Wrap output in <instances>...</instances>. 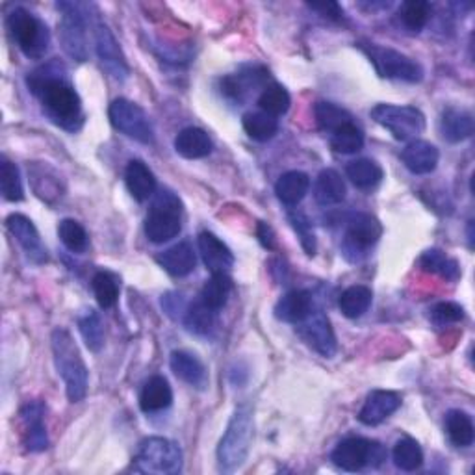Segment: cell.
<instances>
[{
    "mask_svg": "<svg viewBox=\"0 0 475 475\" xmlns=\"http://www.w3.org/2000/svg\"><path fill=\"white\" fill-rule=\"evenodd\" d=\"M433 8L425 0H406L399 6V20L403 22L405 29H409L411 32H420L429 19H431Z\"/></svg>",
    "mask_w": 475,
    "mask_h": 475,
    "instance_id": "cell-40",
    "label": "cell"
},
{
    "mask_svg": "<svg viewBox=\"0 0 475 475\" xmlns=\"http://www.w3.org/2000/svg\"><path fill=\"white\" fill-rule=\"evenodd\" d=\"M348 188L342 175L334 169H323L318 178H315L314 186V199L320 207H334L340 205L346 199Z\"/></svg>",
    "mask_w": 475,
    "mask_h": 475,
    "instance_id": "cell-27",
    "label": "cell"
},
{
    "mask_svg": "<svg viewBox=\"0 0 475 475\" xmlns=\"http://www.w3.org/2000/svg\"><path fill=\"white\" fill-rule=\"evenodd\" d=\"M94 36H95V51L101 65L104 67V71L114 80L125 82L130 77V67L116 36L111 34V30L102 20L95 22Z\"/></svg>",
    "mask_w": 475,
    "mask_h": 475,
    "instance_id": "cell-13",
    "label": "cell"
},
{
    "mask_svg": "<svg viewBox=\"0 0 475 475\" xmlns=\"http://www.w3.org/2000/svg\"><path fill=\"white\" fill-rule=\"evenodd\" d=\"M310 190V176L303 171H288L279 176L275 184L277 199L286 207H298Z\"/></svg>",
    "mask_w": 475,
    "mask_h": 475,
    "instance_id": "cell-28",
    "label": "cell"
},
{
    "mask_svg": "<svg viewBox=\"0 0 475 475\" xmlns=\"http://www.w3.org/2000/svg\"><path fill=\"white\" fill-rule=\"evenodd\" d=\"M372 119L387 128L397 142H414L425 130L423 111L411 104H377L370 111Z\"/></svg>",
    "mask_w": 475,
    "mask_h": 475,
    "instance_id": "cell-8",
    "label": "cell"
},
{
    "mask_svg": "<svg viewBox=\"0 0 475 475\" xmlns=\"http://www.w3.org/2000/svg\"><path fill=\"white\" fill-rule=\"evenodd\" d=\"M45 406L41 401H29L20 406L19 418L22 423V437H25V446L32 454H41L49 447V435L45 427Z\"/></svg>",
    "mask_w": 475,
    "mask_h": 475,
    "instance_id": "cell-15",
    "label": "cell"
},
{
    "mask_svg": "<svg viewBox=\"0 0 475 475\" xmlns=\"http://www.w3.org/2000/svg\"><path fill=\"white\" fill-rule=\"evenodd\" d=\"M78 331L84 338V342L89 351L99 353L104 346V327L101 322V315L94 310H87L78 318Z\"/></svg>",
    "mask_w": 475,
    "mask_h": 475,
    "instance_id": "cell-45",
    "label": "cell"
},
{
    "mask_svg": "<svg viewBox=\"0 0 475 475\" xmlns=\"http://www.w3.org/2000/svg\"><path fill=\"white\" fill-rule=\"evenodd\" d=\"M258 106L262 111H266V114L279 118V116H284L290 110L291 97L283 84L274 82L262 89V94L258 97Z\"/></svg>",
    "mask_w": 475,
    "mask_h": 475,
    "instance_id": "cell-39",
    "label": "cell"
},
{
    "mask_svg": "<svg viewBox=\"0 0 475 475\" xmlns=\"http://www.w3.org/2000/svg\"><path fill=\"white\" fill-rule=\"evenodd\" d=\"M464 320V308L454 301H442L431 308V322L437 327H447Z\"/></svg>",
    "mask_w": 475,
    "mask_h": 475,
    "instance_id": "cell-47",
    "label": "cell"
},
{
    "mask_svg": "<svg viewBox=\"0 0 475 475\" xmlns=\"http://www.w3.org/2000/svg\"><path fill=\"white\" fill-rule=\"evenodd\" d=\"M214 149L210 135L197 127H188L180 130L175 138V151L188 158V160H199V158H207Z\"/></svg>",
    "mask_w": 475,
    "mask_h": 475,
    "instance_id": "cell-25",
    "label": "cell"
},
{
    "mask_svg": "<svg viewBox=\"0 0 475 475\" xmlns=\"http://www.w3.org/2000/svg\"><path fill=\"white\" fill-rule=\"evenodd\" d=\"M298 334L301 340L325 358H332L338 351L336 334L331 325V320L322 310H312L307 320L298 323Z\"/></svg>",
    "mask_w": 475,
    "mask_h": 475,
    "instance_id": "cell-14",
    "label": "cell"
},
{
    "mask_svg": "<svg viewBox=\"0 0 475 475\" xmlns=\"http://www.w3.org/2000/svg\"><path fill=\"white\" fill-rule=\"evenodd\" d=\"M183 231V201L168 188L154 193L151 210L145 217V236L152 243H166Z\"/></svg>",
    "mask_w": 475,
    "mask_h": 475,
    "instance_id": "cell-5",
    "label": "cell"
},
{
    "mask_svg": "<svg viewBox=\"0 0 475 475\" xmlns=\"http://www.w3.org/2000/svg\"><path fill=\"white\" fill-rule=\"evenodd\" d=\"M471 227H473V221H468V242H470V247H473V233H471Z\"/></svg>",
    "mask_w": 475,
    "mask_h": 475,
    "instance_id": "cell-51",
    "label": "cell"
},
{
    "mask_svg": "<svg viewBox=\"0 0 475 475\" xmlns=\"http://www.w3.org/2000/svg\"><path fill=\"white\" fill-rule=\"evenodd\" d=\"M314 310L312 296L307 290H291L277 301L274 312L275 318L284 323L298 325L307 320Z\"/></svg>",
    "mask_w": 475,
    "mask_h": 475,
    "instance_id": "cell-20",
    "label": "cell"
},
{
    "mask_svg": "<svg viewBox=\"0 0 475 475\" xmlns=\"http://www.w3.org/2000/svg\"><path fill=\"white\" fill-rule=\"evenodd\" d=\"M243 130L255 142H269L279 132V119L266 111H249L242 119Z\"/></svg>",
    "mask_w": 475,
    "mask_h": 475,
    "instance_id": "cell-36",
    "label": "cell"
},
{
    "mask_svg": "<svg viewBox=\"0 0 475 475\" xmlns=\"http://www.w3.org/2000/svg\"><path fill=\"white\" fill-rule=\"evenodd\" d=\"M373 301V291L368 286H351L342 291V296L338 298V308L349 320H356L360 315H364Z\"/></svg>",
    "mask_w": 475,
    "mask_h": 475,
    "instance_id": "cell-31",
    "label": "cell"
},
{
    "mask_svg": "<svg viewBox=\"0 0 475 475\" xmlns=\"http://www.w3.org/2000/svg\"><path fill=\"white\" fill-rule=\"evenodd\" d=\"M420 267L427 274L438 275L449 283H455L461 279V264L447 257L440 249H427L420 257Z\"/></svg>",
    "mask_w": 475,
    "mask_h": 475,
    "instance_id": "cell-29",
    "label": "cell"
},
{
    "mask_svg": "<svg viewBox=\"0 0 475 475\" xmlns=\"http://www.w3.org/2000/svg\"><path fill=\"white\" fill-rule=\"evenodd\" d=\"M183 449L169 438L149 437L142 440L134 457V470L140 473L175 475L183 471Z\"/></svg>",
    "mask_w": 475,
    "mask_h": 475,
    "instance_id": "cell-6",
    "label": "cell"
},
{
    "mask_svg": "<svg viewBox=\"0 0 475 475\" xmlns=\"http://www.w3.org/2000/svg\"><path fill=\"white\" fill-rule=\"evenodd\" d=\"M162 307L166 308V312L169 315H175V312H186V305H184V299L183 296H176V293H166V296H162Z\"/></svg>",
    "mask_w": 475,
    "mask_h": 475,
    "instance_id": "cell-49",
    "label": "cell"
},
{
    "mask_svg": "<svg viewBox=\"0 0 475 475\" xmlns=\"http://www.w3.org/2000/svg\"><path fill=\"white\" fill-rule=\"evenodd\" d=\"M314 118H315V123H318V127L325 132H334L344 125H349L353 123V116L349 114V111L342 106H338L334 102H329V101H320L315 102L314 106Z\"/></svg>",
    "mask_w": 475,
    "mask_h": 475,
    "instance_id": "cell-37",
    "label": "cell"
},
{
    "mask_svg": "<svg viewBox=\"0 0 475 475\" xmlns=\"http://www.w3.org/2000/svg\"><path fill=\"white\" fill-rule=\"evenodd\" d=\"M384 459H387L384 447L375 440L362 437H349L342 440L331 454L332 464L344 471H360L366 466L377 468Z\"/></svg>",
    "mask_w": 475,
    "mask_h": 475,
    "instance_id": "cell-10",
    "label": "cell"
},
{
    "mask_svg": "<svg viewBox=\"0 0 475 475\" xmlns=\"http://www.w3.org/2000/svg\"><path fill=\"white\" fill-rule=\"evenodd\" d=\"M6 29L20 53L30 60H41L49 53L51 32L47 22L27 8H15L6 17Z\"/></svg>",
    "mask_w": 475,
    "mask_h": 475,
    "instance_id": "cell-4",
    "label": "cell"
},
{
    "mask_svg": "<svg viewBox=\"0 0 475 475\" xmlns=\"http://www.w3.org/2000/svg\"><path fill=\"white\" fill-rule=\"evenodd\" d=\"M346 173L358 190H373L384 176L382 168L370 158H358V160L349 162Z\"/></svg>",
    "mask_w": 475,
    "mask_h": 475,
    "instance_id": "cell-33",
    "label": "cell"
},
{
    "mask_svg": "<svg viewBox=\"0 0 475 475\" xmlns=\"http://www.w3.org/2000/svg\"><path fill=\"white\" fill-rule=\"evenodd\" d=\"M401 406V396L392 390H373L358 413V422L368 427L381 425Z\"/></svg>",
    "mask_w": 475,
    "mask_h": 475,
    "instance_id": "cell-18",
    "label": "cell"
},
{
    "mask_svg": "<svg viewBox=\"0 0 475 475\" xmlns=\"http://www.w3.org/2000/svg\"><path fill=\"white\" fill-rule=\"evenodd\" d=\"M108 119L116 130L143 145L154 143V128L147 111L128 99H116L108 108Z\"/></svg>",
    "mask_w": 475,
    "mask_h": 475,
    "instance_id": "cell-11",
    "label": "cell"
},
{
    "mask_svg": "<svg viewBox=\"0 0 475 475\" xmlns=\"http://www.w3.org/2000/svg\"><path fill=\"white\" fill-rule=\"evenodd\" d=\"M58 236L61 240V243L65 245V249H70L71 253L75 255H82L87 251L89 247V238L86 229L77 219H61L58 225Z\"/></svg>",
    "mask_w": 475,
    "mask_h": 475,
    "instance_id": "cell-42",
    "label": "cell"
},
{
    "mask_svg": "<svg viewBox=\"0 0 475 475\" xmlns=\"http://www.w3.org/2000/svg\"><path fill=\"white\" fill-rule=\"evenodd\" d=\"M358 49L370 58L377 75L382 78L401 80L409 84H418L423 80V67L416 60L401 54L399 51L381 47V45L366 41L358 43Z\"/></svg>",
    "mask_w": 475,
    "mask_h": 475,
    "instance_id": "cell-7",
    "label": "cell"
},
{
    "mask_svg": "<svg viewBox=\"0 0 475 475\" xmlns=\"http://www.w3.org/2000/svg\"><path fill=\"white\" fill-rule=\"evenodd\" d=\"M381 236H382V225L375 216L364 212L353 214L348 219L346 236L342 243L344 257L349 262H360L368 255L370 249L377 245Z\"/></svg>",
    "mask_w": 475,
    "mask_h": 475,
    "instance_id": "cell-12",
    "label": "cell"
},
{
    "mask_svg": "<svg viewBox=\"0 0 475 475\" xmlns=\"http://www.w3.org/2000/svg\"><path fill=\"white\" fill-rule=\"evenodd\" d=\"M440 134L449 143H461L473 134V116L464 108L449 106L440 116Z\"/></svg>",
    "mask_w": 475,
    "mask_h": 475,
    "instance_id": "cell-23",
    "label": "cell"
},
{
    "mask_svg": "<svg viewBox=\"0 0 475 475\" xmlns=\"http://www.w3.org/2000/svg\"><path fill=\"white\" fill-rule=\"evenodd\" d=\"M0 192L10 202H19L25 199V188H22L19 168L10 162L6 156H3V160H0Z\"/></svg>",
    "mask_w": 475,
    "mask_h": 475,
    "instance_id": "cell-43",
    "label": "cell"
},
{
    "mask_svg": "<svg viewBox=\"0 0 475 475\" xmlns=\"http://www.w3.org/2000/svg\"><path fill=\"white\" fill-rule=\"evenodd\" d=\"M156 262L164 267L171 277H188L197 266V257L193 253V247L188 242H180L160 255H156Z\"/></svg>",
    "mask_w": 475,
    "mask_h": 475,
    "instance_id": "cell-22",
    "label": "cell"
},
{
    "mask_svg": "<svg viewBox=\"0 0 475 475\" xmlns=\"http://www.w3.org/2000/svg\"><path fill=\"white\" fill-rule=\"evenodd\" d=\"M255 437L253 413L247 405L238 406L234 411L227 431L223 433L217 446V466L225 473H233L243 466L249 457Z\"/></svg>",
    "mask_w": 475,
    "mask_h": 475,
    "instance_id": "cell-3",
    "label": "cell"
},
{
    "mask_svg": "<svg viewBox=\"0 0 475 475\" xmlns=\"http://www.w3.org/2000/svg\"><path fill=\"white\" fill-rule=\"evenodd\" d=\"M125 183L130 195L138 202H145L156 193V176L143 160L128 162L125 171Z\"/></svg>",
    "mask_w": 475,
    "mask_h": 475,
    "instance_id": "cell-24",
    "label": "cell"
},
{
    "mask_svg": "<svg viewBox=\"0 0 475 475\" xmlns=\"http://www.w3.org/2000/svg\"><path fill=\"white\" fill-rule=\"evenodd\" d=\"M197 247L202 262L210 269V274H229L234 266V255L229 245L221 242L214 233L202 231L197 236Z\"/></svg>",
    "mask_w": 475,
    "mask_h": 475,
    "instance_id": "cell-17",
    "label": "cell"
},
{
    "mask_svg": "<svg viewBox=\"0 0 475 475\" xmlns=\"http://www.w3.org/2000/svg\"><path fill=\"white\" fill-rule=\"evenodd\" d=\"M257 236L260 240V243L266 247V249H275L277 247V242H275V233L274 229L269 227L267 223L260 221L258 223V231H257Z\"/></svg>",
    "mask_w": 475,
    "mask_h": 475,
    "instance_id": "cell-50",
    "label": "cell"
},
{
    "mask_svg": "<svg viewBox=\"0 0 475 475\" xmlns=\"http://www.w3.org/2000/svg\"><path fill=\"white\" fill-rule=\"evenodd\" d=\"M307 6L314 12H318L323 17H329V19H334V20L344 19V10L340 8V4L338 3H308Z\"/></svg>",
    "mask_w": 475,
    "mask_h": 475,
    "instance_id": "cell-48",
    "label": "cell"
},
{
    "mask_svg": "<svg viewBox=\"0 0 475 475\" xmlns=\"http://www.w3.org/2000/svg\"><path fill=\"white\" fill-rule=\"evenodd\" d=\"M27 86L39 99L47 118L67 132H77L84 125L82 99L67 78L65 65L58 60L43 63L29 73Z\"/></svg>",
    "mask_w": 475,
    "mask_h": 475,
    "instance_id": "cell-1",
    "label": "cell"
},
{
    "mask_svg": "<svg viewBox=\"0 0 475 475\" xmlns=\"http://www.w3.org/2000/svg\"><path fill=\"white\" fill-rule=\"evenodd\" d=\"M173 403V390L171 384L162 375H152L142 389L140 394V406L147 414L166 411Z\"/></svg>",
    "mask_w": 475,
    "mask_h": 475,
    "instance_id": "cell-26",
    "label": "cell"
},
{
    "mask_svg": "<svg viewBox=\"0 0 475 475\" xmlns=\"http://www.w3.org/2000/svg\"><path fill=\"white\" fill-rule=\"evenodd\" d=\"M444 429L449 442L457 447H470L475 440V427L471 416L461 409H454L446 414Z\"/></svg>",
    "mask_w": 475,
    "mask_h": 475,
    "instance_id": "cell-30",
    "label": "cell"
},
{
    "mask_svg": "<svg viewBox=\"0 0 475 475\" xmlns=\"http://www.w3.org/2000/svg\"><path fill=\"white\" fill-rule=\"evenodd\" d=\"M216 310H212L210 307H207L201 299L192 303L184 315H183V322L186 325V329L193 334L199 336H212V332L216 331L217 320H216Z\"/></svg>",
    "mask_w": 475,
    "mask_h": 475,
    "instance_id": "cell-32",
    "label": "cell"
},
{
    "mask_svg": "<svg viewBox=\"0 0 475 475\" xmlns=\"http://www.w3.org/2000/svg\"><path fill=\"white\" fill-rule=\"evenodd\" d=\"M169 366L173 373L180 381L190 384L192 389L205 390L209 387V370L205 364H202V360L197 355L184 351V349L173 351L169 358Z\"/></svg>",
    "mask_w": 475,
    "mask_h": 475,
    "instance_id": "cell-19",
    "label": "cell"
},
{
    "mask_svg": "<svg viewBox=\"0 0 475 475\" xmlns=\"http://www.w3.org/2000/svg\"><path fill=\"white\" fill-rule=\"evenodd\" d=\"M6 229L17 240V243L25 249L27 257L34 264L49 262L47 249H45L39 231L36 229V225L30 217L22 216V214H10L6 217Z\"/></svg>",
    "mask_w": 475,
    "mask_h": 475,
    "instance_id": "cell-16",
    "label": "cell"
},
{
    "mask_svg": "<svg viewBox=\"0 0 475 475\" xmlns=\"http://www.w3.org/2000/svg\"><path fill=\"white\" fill-rule=\"evenodd\" d=\"M92 288H94L95 299L101 305V308H111L119 299L121 279L114 274V271L102 269L99 271V274H95L92 281Z\"/></svg>",
    "mask_w": 475,
    "mask_h": 475,
    "instance_id": "cell-38",
    "label": "cell"
},
{
    "mask_svg": "<svg viewBox=\"0 0 475 475\" xmlns=\"http://www.w3.org/2000/svg\"><path fill=\"white\" fill-rule=\"evenodd\" d=\"M331 147L338 154H355L364 147V134L355 125H344L331 134Z\"/></svg>",
    "mask_w": 475,
    "mask_h": 475,
    "instance_id": "cell-44",
    "label": "cell"
},
{
    "mask_svg": "<svg viewBox=\"0 0 475 475\" xmlns=\"http://www.w3.org/2000/svg\"><path fill=\"white\" fill-rule=\"evenodd\" d=\"M267 77L266 70H260V67H253L251 71H243L238 75H231V77H225L221 80V92L227 95L229 99L234 101H242L243 95L251 89L253 86H258L264 82V78Z\"/></svg>",
    "mask_w": 475,
    "mask_h": 475,
    "instance_id": "cell-34",
    "label": "cell"
},
{
    "mask_svg": "<svg viewBox=\"0 0 475 475\" xmlns=\"http://www.w3.org/2000/svg\"><path fill=\"white\" fill-rule=\"evenodd\" d=\"M401 160L411 173L429 175L437 169L438 160H440V152L433 143H429L425 140H414L403 149Z\"/></svg>",
    "mask_w": 475,
    "mask_h": 475,
    "instance_id": "cell-21",
    "label": "cell"
},
{
    "mask_svg": "<svg viewBox=\"0 0 475 475\" xmlns=\"http://www.w3.org/2000/svg\"><path fill=\"white\" fill-rule=\"evenodd\" d=\"M51 348L58 375L65 382V392L71 403H78L87 394L89 373L80 355V349L70 331L54 329L51 334Z\"/></svg>",
    "mask_w": 475,
    "mask_h": 475,
    "instance_id": "cell-2",
    "label": "cell"
},
{
    "mask_svg": "<svg viewBox=\"0 0 475 475\" xmlns=\"http://www.w3.org/2000/svg\"><path fill=\"white\" fill-rule=\"evenodd\" d=\"M56 8L61 12V19L58 22V36L61 49L65 54L75 61L87 60V37H86V4L78 3H58Z\"/></svg>",
    "mask_w": 475,
    "mask_h": 475,
    "instance_id": "cell-9",
    "label": "cell"
},
{
    "mask_svg": "<svg viewBox=\"0 0 475 475\" xmlns=\"http://www.w3.org/2000/svg\"><path fill=\"white\" fill-rule=\"evenodd\" d=\"M231 291H233V279L229 277V274H212V277L201 290V301L217 312L227 305Z\"/></svg>",
    "mask_w": 475,
    "mask_h": 475,
    "instance_id": "cell-35",
    "label": "cell"
},
{
    "mask_svg": "<svg viewBox=\"0 0 475 475\" xmlns=\"http://www.w3.org/2000/svg\"><path fill=\"white\" fill-rule=\"evenodd\" d=\"M288 221L291 225V229L298 233L303 251L308 257H314L315 251H318V242H315V234H314V229H312V223L307 217V214H303L298 209H291V210H288Z\"/></svg>",
    "mask_w": 475,
    "mask_h": 475,
    "instance_id": "cell-46",
    "label": "cell"
},
{
    "mask_svg": "<svg viewBox=\"0 0 475 475\" xmlns=\"http://www.w3.org/2000/svg\"><path fill=\"white\" fill-rule=\"evenodd\" d=\"M394 464L403 471H416L423 464V451L414 438H401L396 442L394 451Z\"/></svg>",
    "mask_w": 475,
    "mask_h": 475,
    "instance_id": "cell-41",
    "label": "cell"
}]
</instances>
